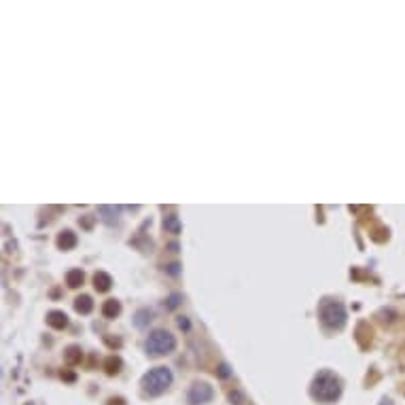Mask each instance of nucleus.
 Listing matches in <instances>:
<instances>
[{"label":"nucleus","instance_id":"1","mask_svg":"<svg viewBox=\"0 0 405 405\" xmlns=\"http://www.w3.org/2000/svg\"><path fill=\"white\" fill-rule=\"evenodd\" d=\"M312 397L320 403H333L342 394V380L331 371H320L312 382Z\"/></svg>","mask_w":405,"mask_h":405},{"label":"nucleus","instance_id":"2","mask_svg":"<svg viewBox=\"0 0 405 405\" xmlns=\"http://www.w3.org/2000/svg\"><path fill=\"white\" fill-rule=\"evenodd\" d=\"M172 384V371L168 367H153L151 371H147L143 380H140V386H143L145 394L151 397H157V394H164Z\"/></svg>","mask_w":405,"mask_h":405},{"label":"nucleus","instance_id":"3","mask_svg":"<svg viewBox=\"0 0 405 405\" xmlns=\"http://www.w3.org/2000/svg\"><path fill=\"white\" fill-rule=\"evenodd\" d=\"M174 348H176V337L166 329H155L145 344L149 357H164V354L174 352Z\"/></svg>","mask_w":405,"mask_h":405},{"label":"nucleus","instance_id":"4","mask_svg":"<svg viewBox=\"0 0 405 405\" xmlns=\"http://www.w3.org/2000/svg\"><path fill=\"white\" fill-rule=\"evenodd\" d=\"M320 318L327 327L333 329H342L344 322H346V310L340 301H322L320 306Z\"/></svg>","mask_w":405,"mask_h":405},{"label":"nucleus","instance_id":"5","mask_svg":"<svg viewBox=\"0 0 405 405\" xmlns=\"http://www.w3.org/2000/svg\"><path fill=\"white\" fill-rule=\"evenodd\" d=\"M212 397H215V390H212L210 384L197 382V384H193V386L189 388L187 401H189V405H206V403L212 401Z\"/></svg>","mask_w":405,"mask_h":405},{"label":"nucleus","instance_id":"6","mask_svg":"<svg viewBox=\"0 0 405 405\" xmlns=\"http://www.w3.org/2000/svg\"><path fill=\"white\" fill-rule=\"evenodd\" d=\"M47 322H49V325H51L53 329H64V327L68 325V316H66L64 312L53 310V312L47 314Z\"/></svg>","mask_w":405,"mask_h":405},{"label":"nucleus","instance_id":"7","mask_svg":"<svg viewBox=\"0 0 405 405\" xmlns=\"http://www.w3.org/2000/svg\"><path fill=\"white\" fill-rule=\"evenodd\" d=\"M110 285H113V280H110V276L104 274V272H98V274L94 276V287H96V291L106 293V291L110 289Z\"/></svg>","mask_w":405,"mask_h":405},{"label":"nucleus","instance_id":"8","mask_svg":"<svg viewBox=\"0 0 405 405\" xmlns=\"http://www.w3.org/2000/svg\"><path fill=\"white\" fill-rule=\"evenodd\" d=\"M77 244V236L73 234V231H62V234H59V238H57V246L59 248H64V250H68V248H73Z\"/></svg>","mask_w":405,"mask_h":405},{"label":"nucleus","instance_id":"9","mask_svg":"<svg viewBox=\"0 0 405 405\" xmlns=\"http://www.w3.org/2000/svg\"><path fill=\"white\" fill-rule=\"evenodd\" d=\"M75 308H77L79 314H89V312H92V308H94V301H92V297H89V295H81L75 301Z\"/></svg>","mask_w":405,"mask_h":405},{"label":"nucleus","instance_id":"10","mask_svg":"<svg viewBox=\"0 0 405 405\" xmlns=\"http://www.w3.org/2000/svg\"><path fill=\"white\" fill-rule=\"evenodd\" d=\"M119 312H121V303H119L117 299H108L104 306H102V314H104L106 318H115Z\"/></svg>","mask_w":405,"mask_h":405},{"label":"nucleus","instance_id":"11","mask_svg":"<svg viewBox=\"0 0 405 405\" xmlns=\"http://www.w3.org/2000/svg\"><path fill=\"white\" fill-rule=\"evenodd\" d=\"M66 282H68V287H73V289H77L79 285H83V272L81 269H70L66 274Z\"/></svg>","mask_w":405,"mask_h":405},{"label":"nucleus","instance_id":"12","mask_svg":"<svg viewBox=\"0 0 405 405\" xmlns=\"http://www.w3.org/2000/svg\"><path fill=\"white\" fill-rule=\"evenodd\" d=\"M119 367H121V361L117 357H110L106 361V371L110 373V376H113V373H119Z\"/></svg>","mask_w":405,"mask_h":405},{"label":"nucleus","instance_id":"13","mask_svg":"<svg viewBox=\"0 0 405 405\" xmlns=\"http://www.w3.org/2000/svg\"><path fill=\"white\" fill-rule=\"evenodd\" d=\"M164 227H166V229H170L172 234H178V229H180V225H178V219H176V217H168V219H166V223H164Z\"/></svg>","mask_w":405,"mask_h":405},{"label":"nucleus","instance_id":"14","mask_svg":"<svg viewBox=\"0 0 405 405\" xmlns=\"http://www.w3.org/2000/svg\"><path fill=\"white\" fill-rule=\"evenodd\" d=\"M147 316L151 318V314H149L147 310H140V312L136 314V327H145V325H147Z\"/></svg>","mask_w":405,"mask_h":405},{"label":"nucleus","instance_id":"15","mask_svg":"<svg viewBox=\"0 0 405 405\" xmlns=\"http://www.w3.org/2000/svg\"><path fill=\"white\" fill-rule=\"evenodd\" d=\"M229 401L234 403V405H242V403H244V397H242L240 390H231L229 392Z\"/></svg>","mask_w":405,"mask_h":405},{"label":"nucleus","instance_id":"16","mask_svg":"<svg viewBox=\"0 0 405 405\" xmlns=\"http://www.w3.org/2000/svg\"><path fill=\"white\" fill-rule=\"evenodd\" d=\"M178 327H180V329H187V327H189V322H187L185 318H180V320H178Z\"/></svg>","mask_w":405,"mask_h":405}]
</instances>
